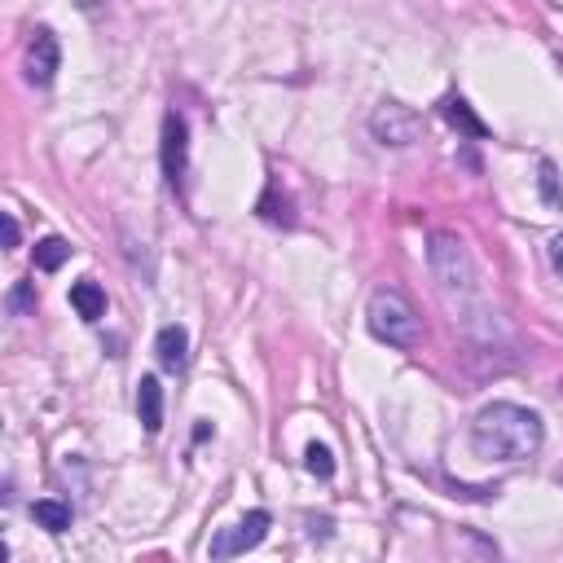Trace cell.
<instances>
[{
    "instance_id": "7a4b0ae2",
    "label": "cell",
    "mask_w": 563,
    "mask_h": 563,
    "mask_svg": "<svg viewBox=\"0 0 563 563\" xmlns=\"http://www.w3.org/2000/svg\"><path fill=\"white\" fill-rule=\"evenodd\" d=\"M427 260H432V278L445 295V304L462 313V304L480 300V278H476V264H471L467 247L454 234H432V247H427Z\"/></svg>"
},
{
    "instance_id": "277c9868",
    "label": "cell",
    "mask_w": 563,
    "mask_h": 563,
    "mask_svg": "<svg viewBox=\"0 0 563 563\" xmlns=\"http://www.w3.org/2000/svg\"><path fill=\"white\" fill-rule=\"evenodd\" d=\"M370 132L383 146H414L418 132H423V119H418V110L401 102H379L370 115Z\"/></svg>"
},
{
    "instance_id": "ac0fdd59",
    "label": "cell",
    "mask_w": 563,
    "mask_h": 563,
    "mask_svg": "<svg viewBox=\"0 0 563 563\" xmlns=\"http://www.w3.org/2000/svg\"><path fill=\"white\" fill-rule=\"evenodd\" d=\"M0 225H5V247H18V238H22V234H18V220L5 212V216H0Z\"/></svg>"
},
{
    "instance_id": "8fae6325",
    "label": "cell",
    "mask_w": 563,
    "mask_h": 563,
    "mask_svg": "<svg viewBox=\"0 0 563 563\" xmlns=\"http://www.w3.org/2000/svg\"><path fill=\"white\" fill-rule=\"evenodd\" d=\"M71 304L84 322H102L106 317V291L97 282H75L71 286Z\"/></svg>"
},
{
    "instance_id": "30bf717a",
    "label": "cell",
    "mask_w": 563,
    "mask_h": 563,
    "mask_svg": "<svg viewBox=\"0 0 563 563\" xmlns=\"http://www.w3.org/2000/svg\"><path fill=\"white\" fill-rule=\"evenodd\" d=\"M185 357H190V335H185V326H163L159 330V366L181 370Z\"/></svg>"
},
{
    "instance_id": "52a82bcc",
    "label": "cell",
    "mask_w": 563,
    "mask_h": 563,
    "mask_svg": "<svg viewBox=\"0 0 563 563\" xmlns=\"http://www.w3.org/2000/svg\"><path fill=\"white\" fill-rule=\"evenodd\" d=\"M185 163H190V128L176 110H168V119H163V176L176 185L185 176Z\"/></svg>"
},
{
    "instance_id": "7c38bea8",
    "label": "cell",
    "mask_w": 563,
    "mask_h": 563,
    "mask_svg": "<svg viewBox=\"0 0 563 563\" xmlns=\"http://www.w3.org/2000/svg\"><path fill=\"white\" fill-rule=\"evenodd\" d=\"M31 520H36L40 528H49V533H66V528H71V506L58 502V498H40L36 506H31Z\"/></svg>"
},
{
    "instance_id": "e0dca14e",
    "label": "cell",
    "mask_w": 563,
    "mask_h": 563,
    "mask_svg": "<svg viewBox=\"0 0 563 563\" xmlns=\"http://www.w3.org/2000/svg\"><path fill=\"white\" fill-rule=\"evenodd\" d=\"M550 269H555L559 273V278H563V234H555V238H550Z\"/></svg>"
},
{
    "instance_id": "9a60e30c",
    "label": "cell",
    "mask_w": 563,
    "mask_h": 563,
    "mask_svg": "<svg viewBox=\"0 0 563 563\" xmlns=\"http://www.w3.org/2000/svg\"><path fill=\"white\" fill-rule=\"evenodd\" d=\"M9 313H14V317L36 313V286H31V282H14V291H9Z\"/></svg>"
},
{
    "instance_id": "5b68a950",
    "label": "cell",
    "mask_w": 563,
    "mask_h": 563,
    "mask_svg": "<svg viewBox=\"0 0 563 563\" xmlns=\"http://www.w3.org/2000/svg\"><path fill=\"white\" fill-rule=\"evenodd\" d=\"M269 511H247L234 528H225V533L212 542V559H234V555H247V550H256L264 542V533H269Z\"/></svg>"
},
{
    "instance_id": "2e32d148",
    "label": "cell",
    "mask_w": 563,
    "mask_h": 563,
    "mask_svg": "<svg viewBox=\"0 0 563 563\" xmlns=\"http://www.w3.org/2000/svg\"><path fill=\"white\" fill-rule=\"evenodd\" d=\"M542 190L550 203H559V185H555V163H542Z\"/></svg>"
},
{
    "instance_id": "5bb4252c",
    "label": "cell",
    "mask_w": 563,
    "mask_h": 563,
    "mask_svg": "<svg viewBox=\"0 0 563 563\" xmlns=\"http://www.w3.org/2000/svg\"><path fill=\"white\" fill-rule=\"evenodd\" d=\"M304 467L313 471L317 480H330V476H335V454H330L326 445H317V440H313V445H308V454H304Z\"/></svg>"
},
{
    "instance_id": "ba28073f",
    "label": "cell",
    "mask_w": 563,
    "mask_h": 563,
    "mask_svg": "<svg viewBox=\"0 0 563 563\" xmlns=\"http://www.w3.org/2000/svg\"><path fill=\"white\" fill-rule=\"evenodd\" d=\"M137 418H141V427H146L150 436L163 427V388H159L154 374H146V379L137 383Z\"/></svg>"
},
{
    "instance_id": "8992f818",
    "label": "cell",
    "mask_w": 563,
    "mask_h": 563,
    "mask_svg": "<svg viewBox=\"0 0 563 563\" xmlns=\"http://www.w3.org/2000/svg\"><path fill=\"white\" fill-rule=\"evenodd\" d=\"M58 62H62V49H58V36L49 27H36L27 40V80L31 84H53L58 75Z\"/></svg>"
},
{
    "instance_id": "d6986e66",
    "label": "cell",
    "mask_w": 563,
    "mask_h": 563,
    "mask_svg": "<svg viewBox=\"0 0 563 563\" xmlns=\"http://www.w3.org/2000/svg\"><path fill=\"white\" fill-rule=\"evenodd\" d=\"M559 484H563V476H559Z\"/></svg>"
},
{
    "instance_id": "4fadbf2b",
    "label": "cell",
    "mask_w": 563,
    "mask_h": 563,
    "mask_svg": "<svg viewBox=\"0 0 563 563\" xmlns=\"http://www.w3.org/2000/svg\"><path fill=\"white\" fill-rule=\"evenodd\" d=\"M66 260H71V242H66V238L53 234V238H40V242H36V269L58 273Z\"/></svg>"
},
{
    "instance_id": "3957f363",
    "label": "cell",
    "mask_w": 563,
    "mask_h": 563,
    "mask_svg": "<svg viewBox=\"0 0 563 563\" xmlns=\"http://www.w3.org/2000/svg\"><path fill=\"white\" fill-rule=\"evenodd\" d=\"M366 322H370V335L392 344V348H414L418 339H423V322H418L414 304L405 300L401 291H388V286L370 295Z\"/></svg>"
},
{
    "instance_id": "9c48e42d",
    "label": "cell",
    "mask_w": 563,
    "mask_h": 563,
    "mask_svg": "<svg viewBox=\"0 0 563 563\" xmlns=\"http://www.w3.org/2000/svg\"><path fill=\"white\" fill-rule=\"evenodd\" d=\"M440 115H445L449 124H454V128L462 132V137H476V141L489 137V124H484L476 110L462 102V97H445V102H440Z\"/></svg>"
},
{
    "instance_id": "6da1fadb",
    "label": "cell",
    "mask_w": 563,
    "mask_h": 563,
    "mask_svg": "<svg viewBox=\"0 0 563 563\" xmlns=\"http://www.w3.org/2000/svg\"><path fill=\"white\" fill-rule=\"evenodd\" d=\"M542 418L524 405H511V401H493L484 405L471 423V445H476L480 458L489 462H524L542 449Z\"/></svg>"
}]
</instances>
